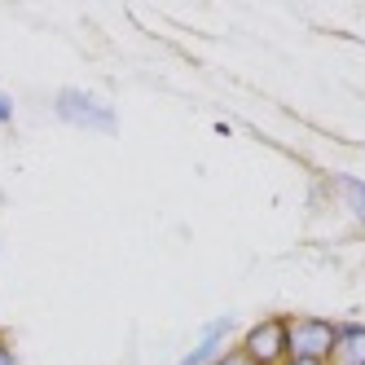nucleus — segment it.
<instances>
[{
  "mask_svg": "<svg viewBox=\"0 0 365 365\" xmlns=\"http://www.w3.org/2000/svg\"><path fill=\"white\" fill-rule=\"evenodd\" d=\"M53 115L62 123H71V128H88V133H106V137L119 133L115 106L101 101V97H93V93H84V88H62L53 97Z\"/></svg>",
  "mask_w": 365,
  "mask_h": 365,
  "instance_id": "obj_1",
  "label": "nucleus"
},
{
  "mask_svg": "<svg viewBox=\"0 0 365 365\" xmlns=\"http://www.w3.org/2000/svg\"><path fill=\"white\" fill-rule=\"evenodd\" d=\"M339 339V322L330 317H286V348H291V361H330Z\"/></svg>",
  "mask_w": 365,
  "mask_h": 365,
  "instance_id": "obj_2",
  "label": "nucleus"
},
{
  "mask_svg": "<svg viewBox=\"0 0 365 365\" xmlns=\"http://www.w3.org/2000/svg\"><path fill=\"white\" fill-rule=\"evenodd\" d=\"M238 352L251 365H286L291 361V348H286V317H259L247 326V334L238 339Z\"/></svg>",
  "mask_w": 365,
  "mask_h": 365,
  "instance_id": "obj_3",
  "label": "nucleus"
},
{
  "mask_svg": "<svg viewBox=\"0 0 365 365\" xmlns=\"http://www.w3.org/2000/svg\"><path fill=\"white\" fill-rule=\"evenodd\" d=\"M233 330H238V322H233V317H216L212 326H202V334H198V344L185 352V356H180L176 365H212L220 352H225V339L233 334Z\"/></svg>",
  "mask_w": 365,
  "mask_h": 365,
  "instance_id": "obj_4",
  "label": "nucleus"
},
{
  "mask_svg": "<svg viewBox=\"0 0 365 365\" xmlns=\"http://www.w3.org/2000/svg\"><path fill=\"white\" fill-rule=\"evenodd\" d=\"M330 365H365V322H339Z\"/></svg>",
  "mask_w": 365,
  "mask_h": 365,
  "instance_id": "obj_5",
  "label": "nucleus"
},
{
  "mask_svg": "<svg viewBox=\"0 0 365 365\" xmlns=\"http://www.w3.org/2000/svg\"><path fill=\"white\" fill-rule=\"evenodd\" d=\"M334 190H339V198L348 202L352 220L365 229V180H356V176H334Z\"/></svg>",
  "mask_w": 365,
  "mask_h": 365,
  "instance_id": "obj_6",
  "label": "nucleus"
},
{
  "mask_svg": "<svg viewBox=\"0 0 365 365\" xmlns=\"http://www.w3.org/2000/svg\"><path fill=\"white\" fill-rule=\"evenodd\" d=\"M0 365H22V356H18V348L9 344V334H0Z\"/></svg>",
  "mask_w": 365,
  "mask_h": 365,
  "instance_id": "obj_7",
  "label": "nucleus"
},
{
  "mask_svg": "<svg viewBox=\"0 0 365 365\" xmlns=\"http://www.w3.org/2000/svg\"><path fill=\"white\" fill-rule=\"evenodd\" d=\"M212 365H251V361H247V356H242L238 348H225V352H220V356H216Z\"/></svg>",
  "mask_w": 365,
  "mask_h": 365,
  "instance_id": "obj_8",
  "label": "nucleus"
},
{
  "mask_svg": "<svg viewBox=\"0 0 365 365\" xmlns=\"http://www.w3.org/2000/svg\"><path fill=\"white\" fill-rule=\"evenodd\" d=\"M0 123H14V97L0 93Z\"/></svg>",
  "mask_w": 365,
  "mask_h": 365,
  "instance_id": "obj_9",
  "label": "nucleus"
},
{
  "mask_svg": "<svg viewBox=\"0 0 365 365\" xmlns=\"http://www.w3.org/2000/svg\"><path fill=\"white\" fill-rule=\"evenodd\" d=\"M286 365H330V361H286Z\"/></svg>",
  "mask_w": 365,
  "mask_h": 365,
  "instance_id": "obj_10",
  "label": "nucleus"
}]
</instances>
